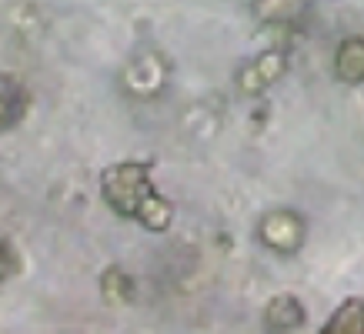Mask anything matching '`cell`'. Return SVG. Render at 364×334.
Wrapping results in <instances>:
<instances>
[{
    "label": "cell",
    "mask_w": 364,
    "mask_h": 334,
    "mask_svg": "<svg viewBox=\"0 0 364 334\" xmlns=\"http://www.w3.org/2000/svg\"><path fill=\"white\" fill-rule=\"evenodd\" d=\"M100 188L107 204L124 217H137L151 231H164L171 224V204L154 190L141 164H114L111 171H104Z\"/></svg>",
    "instance_id": "6da1fadb"
},
{
    "label": "cell",
    "mask_w": 364,
    "mask_h": 334,
    "mask_svg": "<svg viewBox=\"0 0 364 334\" xmlns=\"http://www.w3.org/2000/svg\"><path fill=\"white\" fill-rule=\"evenodd\" d=\"M261 241L277 254H294L304 244V221L294 211H271L261 221Z\"/></svg>",
    "instance_id": "7a4b0ae2"
},
{
    "label": "cell",
    "mask_w": 364,
    "mask_h": 334,
    "mask_svg": "<svg viewBox=\"0 0 364 334\" xmlns=\"http://www.w3.org/2000/svg\"><path fill=\"white\" fill-rule=\"evenodd\" d=\"M284 74V54H277V50H267V54L254 57L251 64L241 70V77H237V87L244 90V94H261V90H267L271 84H274L277 77Z\"/></svg>",
    "instance_id": "3957f363"
},
{
    "label": "cell",
    "mask_w": 364,
    "mask_h": 334,
    "mask_svg": "<svg viewBox=\"0 0 364 334\" xmlns=\"http://www.w3.org/2000/svg\"><path fill=\"white\" fill-rule=\"evenodd\" d=\"M334 67H338V77L348 84H361L364 80V37H351L338 47L334 54Z\"/></svg>",
    "instance_id": "277c9868"
},
{
    "label": "cell",
    "mask_w": 364,
    "mask_h": 334,
    "mask_svg": "<svg viewBox=\"0 0 364 334\" xmlns=\"http://www.w3.org/2000/svg\"><path fill=\"white\" fill-rule=\"evenodd\" d=\"M267 328H301L304 324V308H301V301L294 294H277L271 304H267V314H264Z\"/></svg>",
    "instance_id": "5b68a950"
},
{
    "label": "cell",
    "mask_w": 364,
    "mask_h": 334,
    "mask_svg": "<svg viewBox=\"0 0 364 334\" xmlns=\"http://www.w3.org/2000/svg\"><path fill=\"white\" fill-rule=\"evenodd\" d=\"M308 0H251V11L267 23H287L298 21Z\"/></svg>",
    "instance_id": "8992f818"
},
{
    "label": "cell",
    "mask_w": 364,
    "mask_h": 334,
    "mask_svg": "<svg viewBox=\"0 0 364 334\" xmlns=\"http://www.w3.org/2000/svg\"><path fill=\"white\" fill-rule=\"evenodd\" d=\"M328 331H364V301H344L338 314L328 321Z\"/></svg>",
    "instance_id": "52a82bcc"
},
{
    "label": "cell",
    "mask_w": 364,
    "mask_h": 334,
    "mask_svg": "<svg viewBox=\"0 0 364 334\" xmlns=\"http://www.w3.org/2000/svg\"><path fill=\"white\" fill-rule=\"evenodd\" d=\"M23 111H27V94L14 84V77H4V124L14 127Z\"/></svg>",
    "instance_id": "ba28073f"
}]
</instances>
